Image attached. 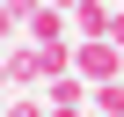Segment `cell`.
Wrapping results in <instances>:
<instances>
[{"label":"cell","mask_w":124,"mask_h":117,"mask_svg":"<svg viewBox=\"0 0 124 117\" xmlns=\"http://www.w3.org/2000/svg\"><path fill=\"white\" fill-rule=\"evenodd\" d=\"M109 0H80V8H73V37H109Z\"/></svg>","instance_id":"277c9868"},{"label":"cell","mask_w":124,"mask_h":117,"mask_svg":"<svg viewBox=\"0 0 124 117\" xmlns=\"http://www.w3.org/2000/svg\"><path fill=\"white\" fill-rule=\"evenodd\" d=\"M0 117H8V102H0Z\"/></svg>","instance_id":"7c38bea8"},{"label":"cell","mask_w":124,"mask_h":117,"mask_svg":"<svg viewBox=\"0 0 124 117\" xmlns=\"http://www.w3.org/2000/svg\"><path fill=\"white\" fill-rule=\"evenodd\" d=\"M44 8H66V15H73V8H80V0H44Z\"/></svg>","instance_id":"8fae6325"},{"label":"cell","mask_w":124,"mask_h":117,"mask_svg":"<svg viewBox=\"0 0 124 117\" xmlns=\"http://www.w3.org/2000/svg\"><path fill=\"white\" fill-rule=\"evenodd\" d=\"M37 8H44V0H8V15H15V22H29Z\"/></svg>","instance_id":"52a82bcc"},{"label":"cell","mask_w":124,"mask_h":117,"mask_svg":"<svg viewBox=\"0 0 124 117\" xmlns=\"http://www.w3.org/2000/svg\"><path fill=\"white\" fill-rule=\"evenodd\" d=\"M8 95H15V81H8V58H0V102H8Z\"/></svg>","instance_id":"30bf717a"},{"label":"cell","mask_w":124,"mask_h":117,"mask_svg":"<svg viewBox=\"0 0 124 117\" xmlns=\"http://www.w3.org/2000/svg\"><path fill=\"white\" fill-rule=\"evenodd\" d=\"M15 37V15H8V0H0V44H8Z\"/></svg>","instance_id":"9c48e42d"},{"label":"cell","mask_w":124,"mask_h":117,"mask_svg":"<svg viewBox=\"0 0 124 117\" xmlns=\"http://www.w3.org/2000/svg\"><path fill=\"white\" fill-rule=\"evenodd\" d=\"M88 110H95V117H124V73L102 81V88H88Z\"/></svg>","instance_id":"5b68a950"},{"label":"cell","mask_w":124,"mask_h":117,"mask_svg":"<svg viewBox=\"0 0 124 117\" xmlns=\"http://www.w3.org/2000/svg\"><path fill=\"white\" fill-rule=\"evenodd\" d=\"M109 44H117V51H124V8H117V15H109Z\"/></svg>","instance_id":"ba28073f"},{"label":"cell","mask_w":124,"mask_h":117,"mask_svg":"<svg viewBox=\"0 0 124 117\" xmlns=\"http://www.w3.org/2000/svg\"><path fill=\"white\" fill-rule=\"evenodd\" d=\"M44 102H51V117H66V110L88 117V81L80 73H58V81H44Z\"/></svg>","instance_id":"3957f363"},{"label":"cell","mask_w":124,"mask_h":117,"mask_svg":"<svg viewBox=\"0 0 124 117\" xmlns=\"http://www.w3.org/2000/svg\"><path fill=\"white\" fill-rule=\"evenodd\" d=\"M8 117H51V102H44L37 88H15V95H8Z\"/></svg>","instance_id":"8992f818"},{"label":"cell","mask_w":124,"mask_h":117,"mask_svg":"<svg viewBox=\"0 0 124 117\" xmlns=\"http://www.w3.org/2000/svg\"><path fill=\"white\" fill-rule=\"evenodd\" d=\"M22 44H73V15L66 8H37L22 22Z\"/></svg>","instance_id":"7a4b0ae2"},{"label":"cell","mask_w":124,"mask_h":117,"mask_svg":"<svg viewBox=\"0 0 124 117\" xmlns=\"http://www.w3.org/2000/svg\"><path fill=\"white\" fill-rule=\"evenodd\" d=\"M73 73H80L88 88H102V81L124 73V51H117L109 37H73Z\"/></svg>","instance_id":"6da1fadb"}]
</instances>
